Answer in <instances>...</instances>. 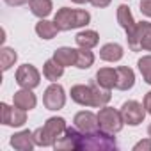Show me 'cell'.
<instances>
[{"instance_id":"cell-1","label":"cell","mask_w":151,"mask_h":151,"mask_svg":"<svg viewBox=\"0 0 151 151\" xmlns=\"http://www.w3.org/2000/svg\"><path fill=\"white\" fill-rule=\"evenodd\" d=\"M55 25L59 30H71V29H78L86 27L91 22V14L84 9H69V7H60L55 16H53Z\"/></svg>"},{"instance_id":"cell-2","label":"cell","mask_w":151,"mask_h":151,"mask_svg":"<svg viewBox=\"0 0 151 151\" xmlns=\"http://www.w3.org/2000/svg\"><path fill=\"white\" fill-rule=\"evenodd\" d=\"M66 128L68 126H66V121L62 117H50L45 123V126H41L34 132V140L37 146H43V147L53 146V142L64 133Z\"/></svg>"},{"instance_id":"cell-3","label":"cell","mask_w":151,"mask_h":151,"mask_svg":"<svg viewBox=\"0 0 151 151\" xmlns=\"http://www.w3.org/2000/svg\"><path fill=\"white\" fill-rule=\"evenodd\" d=\"M82 149L86 151H110V149H117L116 139L112 137V133L103 132L101 128L91 133H84L82 132Z\"/></svg>"},{"instance_id":"cell-4","label":"cell","mask_w":151,"mask_h":151,"mask_svg":"<svg viewBox=\"0 0 151 151\" xmlns=\"http://www.w3.org/2000/svg\"><path fill=\"white\" fill-rule=\"evenodd\" d=\"M98 123H100V128L103 132H109V133H117L123 130V116L119 110L112 109V107H101L100 112H98Z\"/></svg>"},{"instance_id":"cell-5","label":"cell","mask_w":151,"mask_h":151,"mask_svg":"<svg viewBox=\"0 0 151 151\" xmlns=\"http://www.w3.org/2000/svg\"><path fill=\"white\" fill-rule=\"evenodd\" d=\"M119 112H121V116H123L124 124H130V126H139V124L144 121V117H146V109H144V105H140V103L135 101V100L124 101Z\"/></svg>"},{"instance_id":"cell-6","label":"cell","mask_w":151,"mask_h":151,"mask_svg":"<svg viewBox=\"0 0 151 151\" xmlns=\"http://www.w3.org/2000/svg\"><path fill=\"white\" fill-rule=\"evenodd\" d=\"M55 149H68V151H75V149H82V132L77 126L66 128L64 133L53 142Z\"/></svg>"},{"instance_id":"cell-7","label":"cell","mask_w":151,"mask_h":151,"mask_svg":"<svg viewBox=\"0 0 151 151\" xmlns=\"http://www.w3.org/2000/svg\"><path fill=\"white\" fill-rule=\"evenodd\" d=\"M41 82V75L32 64H23L16 71V84L22 89H34Z\"/></svg>"},{"instance_id":"cell-8","label":"cell","mask_w":151,"mask_h":151,"mask_svg":"<svg viewBox=\"0 0 151 151\" xmlns=\"http://www.w3.org/2000/svg\"><path fill=\"white\" fill-rule=\"evenodd\" d=\"M43 103L48 110H60L66 103V94H64V89L62 86L52 82V86H48L45 89V94H43Z\"/></svg>"},{"instance_id":"cell-9","label":"cell","mask_w":151,"mask_h":151,"mask_svg":"<svg viewBox=\"0 0 151 151\" xmlns=\"http://www.w3.org/2000/svg\"><path fill=\"white\" fill-rule=\"evenodd\" d=\"M2 109V123L6 126H23L27 123V110L20 109V107H9L7 103H0Z\"/></svg>"},{"instance_id":"cell-10","label":"cell","mask_w":151,"mask_h":151,"mask_svg":"<svg viewBox=\"0 0 151 151\" xmlns=\"http://www.w3.org/2000/svg\"><path fill=\"white\" fill-rule=\"evenodd\" d=\"M73 123H75V126H77L80 132H84V133H91V132L100 130L98 114H93V112H89V110H82V112H78V114H75Z\"/></svg>"},{"instance_id":"cell-11","label":"cell","mask_w":151,"mask_h":151,"mask_svg":"<svg viewBox=\"0 0 151 151\" xmlns=\"http://www.w3.org/2000/svg\"><path fill=\"white\" fill-rule=\"evenodd\" d=\"M149 27H151L149 22H139V23H135L133 29H130V30L126 32L128 46H130L133 52H140V41H142V37H144V34H146V30H147Z\"/></svg>"},{"instance_id":"cell-12","label":"cell","mask_w":151,"mask_h":151,"mask_svg":"<svg viewBox=\"0 0 151 151\" xmlns=\"http://www.w3.org/2000/svg\"><path fill=\"white\" fill-rule=\"evenodd\" d=\"M69 94H71V100L75 103H78L82 107H93V89H91V86H84V84L73 86Z\"/></svg>"},{"instance_id":"cell-13","label":"cell","mask_w":151,"mask_h":151,"mask_svg":"<svg viewBox=\"0 0 151 151\" xmlns=\"http://www.w3.org/2000/svg\"><path fill=\"white\" fill-rule=\"evenodd\" d=\"M11 146L18 151H32V147L36 146V140H34V132H29V130H23V132H18L11 137Z\"/></svg>"},{"instance_id":"cell-14","label":"cell","mask_w":151,"mask_h":151,"mask_svg":"<svg viewBox=\"0 0 151 151\" xmlns=\"http://www.w3.org/2000/svg\"><path fill=\"white\" fill-rule=\"evenodd\" d=\"M13 103L23 110H32L37 103L36 100V94L32 93V89H22V91H16L14 96H13Z\"/></svg>"},{"instance_id":"cell-15","label":"cell","mask_w":151,"mask_h":151,"mask_svg":"<svg viewBox=\"0 0 151 151\" xmlns=\"http://www.w3.org/2000/svg\"><path fill=\"white\" fill-rule=\"evenodd\" d=\"M116 71H117L116 89H119V91H128V89H132L133 84H135V73H133L128 66H119Z\"/></svg>"},{"instance_id":"cell-16","label":"cell","mask_w":151,"mask_h":151,"mask_svg":"<svg viewBox=\"0 0 151 151\" xmlns=\"http://www.w3.org/2000/svg\"><path fill=\"white\" fill-rule=\"evenodd\" d=\"M100 59L107 62H117L123 59V46L117 43H107L100 48Z\"/></svg>"},{"instance_id":"cell-17","label":"cell","mask_w":151,"mask_h":151,"mask_svg":"<svg viewBox=\"0 0 151 151\" xmlns=\"http://www.w3.org/2000/svg\"><path fill=\"white\" fill-rule=\"evenodd\" d=\"M53 59L60 64V66H75L77 64V50L75 48H68V46H62V48H57L53 52Z\"/></svg>"},{"instance_id":"cell-18","label":"cell","mask_w":151,"mask_h":151,"mask_svg":"<svg viewBox=\"0 0 151 151\" xmlns=\"http://www.w3.org/2000/svg\"><path fill=\"white\" fill-rule=\"evenodd\" d=\"M91 89H93V107H105L109 101H110V98H112V94H110V89H107V87H101L96 80H94V84H91Z\"/></svg>"},{"instance_id":"cell-19","label":"cell","mask_w":151,"mask_h":151,"mask_svg":"<svg viewBox=\"0 0 151 151\" xmlns=\"http://www.w3.org/2000/svg\"><path fill=\"white\" fill-rule=\"evenodd\" d=\"M96 82H98L101 87H107V89L116 87V82H117V71L112 69V68H101V69L96 73Z\"/></svg>"},{"instance_id":"cell-20","label":"cell","mask_w":151,"mask_h":151,"mask_svg":"<svg viewBox=\"0 0 151 151\" xmlns=\"http://www.w3.org/2000/svg\"><path fill=\"white\" fill-rule=\"evenodd\" d=\"M62 73H64V66H60L55 59H48L43 66V75L50 82H57L62 77Z\"/></svg>"},{"instance_id":"cell-21","label":"cell","mask_w":151,"mask_h":151,"mask_svg":"<svg viewBox=\"0 0 151 151\" xmlns=\"http://www.w3.org/2000/svg\"><path fill=\"white\" fill-rule=\"evenodd\" d=\"M36 32L41 39H53L59 32V27L55 25V22H48V20L41 18L36 23Z\"/></svg>"},{"instance_id":"cell-22","label":"cell","mask_w":151,"mask_h":151,"mask_svg":"<svg viewBox=\"0 0 151 151\" xmlns=\"http://www.w3.org/2000/svg\"><path fill=\"white\" fill-rule=\"evenodd\" d=\"M75 41H77V45L80 48H94L100 43V36L94 30H82V32L77 34Z\"/></svg>"},{"instance_id":"cell-23","label":"cell","mask_w":151,"mask_h":151,"mask_svg":"<svg viewBox=\"0 0 151 151\" xmlns=\"http://www.w3.org/2000/svg\"><path fill=\"white\" fill-rule=\"evenodd\" d=\"M29 7L37 18H46L52 13V0H30Z\"/></svg>"},{"instance_id":"cell-24","label":"cell","mask_w":151,"mask_h":151,"mask_svg":"<svg viewBox=\"0 0 151 151\" xmlns=\"http://www.w3.org/2000/svg\"><path fill=\"white\" fill-rule=\"evenodd\" d=\"M117 22H119V25L128 32L130 29H133L135 27V20H133V16H132V11H130V7L128 6H119L117 7Z\"/></svg>"},{"instance_id":"cell-25","label":"cell","mask_w":151,"mask_h":151,"mask_svg":"<svg viewBox=\"0 0 151 151\" xmlns=\"http://www.w3.org/2000/svg\"><path fill=\"white\" fill-rule=\"evenodd\" d=\"M94 62V53L91 52V48H78L77 50V68L80 69H87L91 68Z\"/></svg>"},{"instance_id":"cell-26","label":"cell","mask_w":151,"mask_h":151,"mask_svg":"<svg viewBox=\"0 0 151 151\" xmlns=\"http://www.w3.org/2000/svg\"><path fill=\"white\" fill-rule=\"evenodd\" d=\"M16 59H18V53L13 48L4 46L2 50H0V66H2V71H7L11 66H14Z\"/></svg>"},{"instance_id":"cell-27","label":"cell","mask_w":151,"mask_h":151,"mask_svg":"<svg viewBox=\"0 0 151 151\" xmlns=\"http://www.w3.org/2000/svg\"><path fill=\"white\" fill-rule=\"evenodd\" d=\"M137 66H139V71L144 77V80L151 86V55H144L142 59H139Z\"/></svg>"},{"instance_id":"cell-28","label":"cell","mask_w":151,"mask_h":151,"mask_svg":"<svg viewBox=\"0 0 151 151\" xmlns=\"http://www.w3.org/2000/svg\"><path fill=\"white\" fill-rule=\"evenodd\" d=\"M140 50H146V52H151V27L146 30L142 41H140Z\"/></svg>"},{"instance_id":"cell-29","label":"cell","mask_w":151,"mask_h":151,"mask_svg":"<svg viewBox=\"0 0 151 151\" xmlns=\"http://www.w3.org/2000/svg\"><path fill=\"white\" fill-rule=\"evenodd\" d=\"M140 149H146V151H151V139H146V140H140L133 146V151H140Z\"/></svg>"},{"instance_id":"cell-30","label":"cell","mask_w":151,"mask_h":151,"mask_svg":"<svg viewBox=\"0 0 151 151\" xmlns=\"http://www.w3.org/2000/svg\"><path fill=\"white\" fill-rule=\"evenodd\" d=\"M140 13L151 18V0H142L140 2Z\"/></svg>"},{"instance_id":"cell-31","label":"cell","mask_w":151,"mask_h":151,"mask_svg":"<svg viewBox=\"0 0 151 151\" xmlns=\"http://www.w3.org/2000/svg\"><path fill=\"white\" fill-rule=\"evenodd\" d=\"M89 2H91L94 7H100V9H103V7L110 6V2H112V0H89Z\"/></svg>"},{"instance_id":"cell-32","label":"cell","mask_w":151,"mask_h":151,"mask_svg":"<svg viewBox=\"0 0 151 151\" xmlns=\"http://www.w3.org/2000/svg\"><path fill=\"white\" fill-rule=\"evenodd\" d=\"M4 2L11 7H20V6H25L27 2H30V0H4Z\"/></svg>"},{"instance_id":"cell-33","label":"cell","mask_w":151,"mask_h":151,"mask_svg":"<svg viewBox=\"0 0 151 151\" xmlns=\"http://www.w3.org/2000/svg\"><path fill=\"white\" fill-rule=\"evenodd\" d=\"M144 109L147 114H151V91L146 93V96H144Z\"/></svg>"},{"instance_id":"cell-34","label":"cell","mask_w":151,"mask_h":151,"mask_svg":"<svg viewBox=\"0 0 151 151\" xmlns=\"http://www.w3.org/2000/svg\"><path fill=\"white\" fill-rule=\"evenodd\" d=\"M71 2H75V4H84V2H89V0H71Z\"/></svg>"},{"instance_id":"cell-35","label":"cell","mask_w":151,"mask_h":151,"mask_svg":"<svg viewBox=\"0 0 151 151\" xmlns=\"http://www.w3.org/2000/svg\"><path fill=\"white\" fill-rule=\"evenodd\" d=\"M147 133H149V137H151V124L147 126Z\"/></svg>"}]
</instances>
